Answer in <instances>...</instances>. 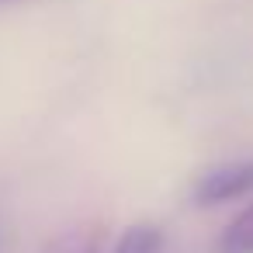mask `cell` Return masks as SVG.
<instances>
[{
    "label": "cell",
    "instance_id": "obj_1",
    "mask_svg": "<svg viewBox=\"0 0 253 253\" xmlns=\"http://www.w3.org/2000/svg\"><path fill=\"white\" fill-rule=\"evenodd\" d=\"M243 194H253V160L218 163V167L205 170L191 187L194 205H222V201H232Z\"/></svg>",
    "mask_w": 253,
    "mask_h": 253
},
{
    "label": "cell",
    "instance_id": "obj_2",
    "mask_svg": "<svg viewBox=\"0 0 253 253\" xmlns=\"http://www.w3.org/2000/svg\"><path fill=\"white\" fill-rule=\"evenodd\" d=\"M104 246V225L101 222H80L59 236H52L39 253H101Z\"/></svg>",
    "mask_w": 253,
    "mask_h": 253
},
{
    "label": "cell",
    "instance_id": "obj_3",
    "mask_svg": "<svg viewBox=\"0 0 253 253\" xmlns=\"http://www.w3.org/2000/svg\"><path fill=\"white\" fill-rule=\"evenodd\" d=\"M163 250V229L153 222H135L128 225L118 243L111 246V253H160Z\"/></svg>",
    "mask_w": 253,
    "mask_h": 253
},
{
    "label": "cell",
    "instance_id": "obj_4",
    "mask_svg": "<svg viewBox=\"0 0 253 253\" xmlns=\"http://www.w3.org/2000/svg\"><path fill=\"white\" fill-rule=\"evenodd\" d=\"M218 253H253V205H246L218 236Z\"/></svg>",
    "mask_w": 253,
    "mask_h": 253
},
{
    "label": "cell",
    "instance_id": "obj_5",
    "mask_svg": "<svg viewBox=\"0 0 253 253\" xmlns=\"http://www.w3.org/2000/svg\"><path fill=\"white\" fill-rule=\"evenodd\" d=\"M0 4H14V0H0Z\"/></svg>",
    "mask_w": 253,
    "mask_h": 253
}]
</instances>
